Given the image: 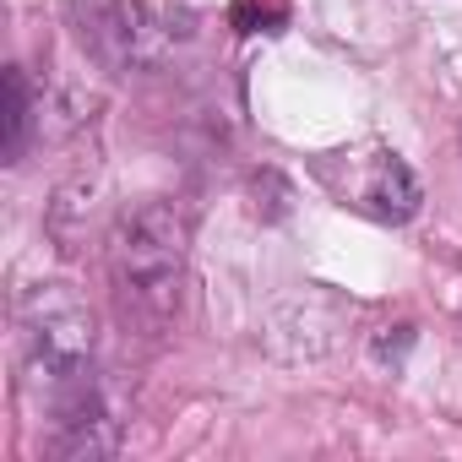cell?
<instances>
[{"label":"cell","instance_id":"1","mask_svg":"<svg viewBox=\"0 0 462 462\" xmlns=\"http://www.w3.org/2000/svg\"><path fill=\"white\" fill-rule=\"evenodd\" d=\"M109 283L136 327H169L185 294V217L169 201L131 207L109 235Z\"/></svg>","mask_w":462,"mask_h":462},{"label":"cell","instance_id":"2","mask_svg":"<svg viewBox=\"0 0 462 462\" xmlns=\"http://www.w3.org/2000/svg\"><path fill=\"white\" fill-rule=\"evenodd\" d=\"M17 332H23V365L33 386L50 392V402L93 381L98 321H93V305L71 283H33L17 305Z\"/></svg>","mask_w":462,"mask_h":462},{"label":"cell","instance_id":"3","mask_svg":"<svg viewBox=\"0 0 462 462\" xmlns=\"http://www.w3.org/2000/svg\"><path fill=\"white\" fill-rule=\"evenodd\" d=\"M77 33L109 71H152L180 44L174 17L152 0H88L77 6Z\"/></svg>","mask_w":462,"mask_h":462},{"label":"cell","instance_id":"4","mask_svg":"<svg viewBox=\"0 0 462 462\" xmlns=\"http://www.w3.org/2000/svg\"><path fill=\"white\" fill-rule=\"evenodd\" d=\"M115 446H120V419H115V408L104 402V392L93 381H82L77 392H66L55 402L50 451L60 462H98V457H115Z\"/></svg>","mask_w":462,"mask_h":462},{"label":"cell","instance_id":"5","mask_svg":"<svg viewBox=\"0 0 462 462\" xmlns=\"http://www.w3.org/2000/svg\"><path fill=\"white\" fill-rule=\"evenodd\" d=\"M419 201H424L419 174L397 152H375V163L365 169V185H359V207L381 223H408L419 212Z\"/></svg>","mask_w":462,"mask_h":462},{"label":"cell","instance_id":"6","mask_svg":"<svg viewBox=\"0 0 462 462\" xmlns=\"http://www.w3.org/2000/svg\"><path fill=\"white\" fill-rule=\"evenodd\" d=\"M28 136H33V88L23 77V66L6 71V163H17L28 152Z\"/></svg>","mask_w":462,"mask_h":462},{"label":"cell","instance_id":"7","mask_svg":"<svg viewBox=\"0 0 462 462\" xmlns=\"http://www.w3.org/2000/svg\"><path fill=\"white\" fill-rule=\"evenodd\" d=\"M283 23H289V0H235L240 33H278Z\"/></svg>","mask_w":462,"mask_h":462}]
</instances>
